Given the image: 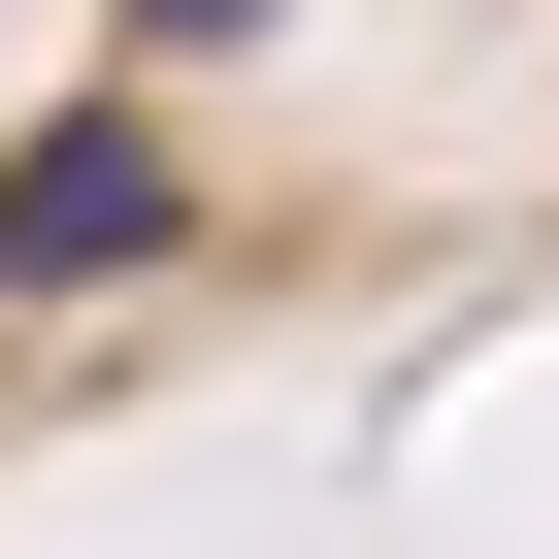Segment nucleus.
I'll return each mask as SVG.
<instances>
[{"instance_id":"nucleus-1","label":"nucleus","mask_w":559,"mask_h":559,"mask_svg":"<svg viewBox=\"0 0 559 559\" xmlns=\"http://www.w3.org/2000/svg\"><path fill=\"white\" fill-rule=\"evenodd\" d=\"M132 263H165V99L0 132V297H132Z\"/></svg>"},{"instance_id":"nucleus-2","label":"nucleus","mask_w":559,"mask_h":559,"mask_svg":"<svg viewBox=\"0 0 559 559\" xmlns=\"http://www.w3.org/2000/svg\"><path fill=\"white\" fill-rule=\"evenodd\" d=\"M132 34H165V67H230V34H297V0H132Z\"/></svg>"}]
</instances>
